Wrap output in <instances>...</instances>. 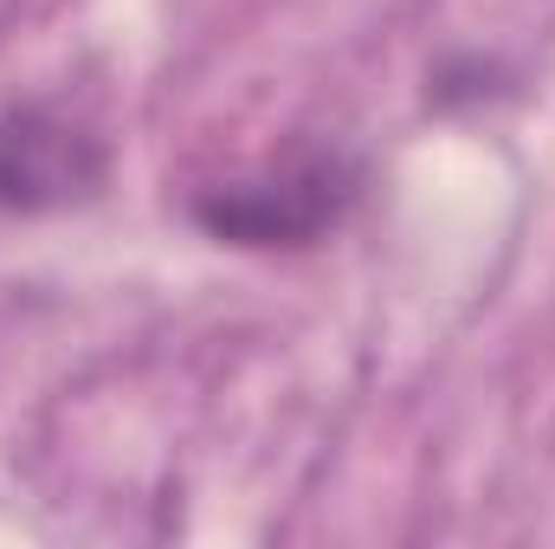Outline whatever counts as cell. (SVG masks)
Instances as JSON below:
<instances>
[{"label": "cell", "mask_w": 555, "mask_h": 549, "mask_svg": "<svg viewBox=\"0 0 555 549\" xmlns=\"http://www.w3.org/2000/svg\"><path fill=\"white\" fill-rule=\"evenodd\" d=\"M362 181L369 175H362V162L349 149H336V142H291L259 175L201 188L188 201V214L220 246L297 253V246H317L323 233H336L356 214Z\"/></svg>", "instance_id": "6da1fadb"}, {"label": "cell", "mask_w": 555, "mask_h": 549, "mask_svg": "<svg viewBox=\"0 0 555 549\" xmlns=\"http://www.w3.org/2000/svg\"><path fill=\"white\" fill-rule=\"evenodd\" d=\"M111 181L104 137L59 104L0 111V214H65Z\"/></svg>", "instance_id": "7a4b0ae2"}]
</instances>
